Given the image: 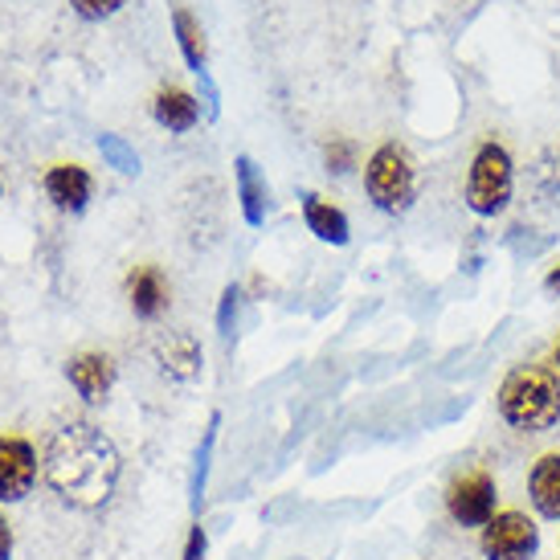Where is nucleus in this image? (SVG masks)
Wrapping results in <instances>:
<instances>
[{"mask_svg":"<svg viewBox=\"0 0 560 560\" xmlns=\"http://www.w3.org/2000/svg\"><path fill=\"white\" fill-rule=\"evenodd\" d=\"M42 475L49 491L70 503L74 512H98L107 508L119 475H124V454L110 442L107 430H98L86 418H70L58 425L42 454Z\"/></svg>","mask_w":560,"mask_h":560,"instance_id":"obj_1","label":"nucleus"},{"mask_svg":"<svg viewBox=\"0 0 560 560\" xmlns=\"http://www.w3.org/2000/svg\"><path fill=\"white\" fill-rule=\"evenodd\" d=\"M237 312H242V287H237V282H230V287L221 291V303H218V331H221V336H234Z\"/></svg>","mask_w":560,"mask_h":560,"instance_id":"obj_20","label":"nucleus"},{"mask_svg":"<svg viewBox=\"0 0 560 560\" xmlns=\"http://www.w3.org/2000/svg\"><path fill=\"white\" fill-rule=\"evenodd\" d=\"M0 560H13V524L0 508Z\"/></svg>","mask_w":560,"mask_h":560,"instance_id":"obj_23","label":"nucleus"},{"mask_svg":"<svg viewBox=\"0 0 560 560\" xmlns=\"http://www.w3.org/2000/svg\"><path fill=\"white\" fill-rule=\"evenodd\" d=\"M127 303H131L136 319L156 324L172 303V287H168V279H164V270H160V266H136V270L127 275Z\"/></svg>","mask_w":560,"mask_h":560,"instance_id":"obj_12","label":"nucleus"},{"mask_svg":"<svg viewBox=\"0 0 560 560\" xmlns=\"http://www.w3.org/2000/svg\"><path fill=\"white\" fill-rule=\"evenodd\" d=\"M218 430H221V413H213L209 425H205L201 446H197V458H192V479H188V503H192V512H201L205 503V487H209V470H213V451H218Z\"/></svg>","mask_w":560,"mask_h":560,"instance_id":"obj_17","label":"nucleus"},{"mask_svg":"<svg viewBox=\"0 0 560 560\" xmlns=\"http://www.w3.org/2000/svg\"><path fill=\"white\" fill-rule=\"evenodd\" d=\"M98 152H103V160H107L115 172H124V176H136L140 172V156H136V148L127 140H119V136H110V131H103L98 136Z\"/></svg>","mask_w":560,"mask_h":560,"instance_id":"obj_18","label":"nucleus"},{"mask_svg":"<svg viewBox=\"0 0 560 560\" xmlns=\"http://www.w3.org/2000/svg\"><path fill=\"white\" fill-rule=\"evenodd\" d=\"M234 185H237V205H242V221L246 225H266V209H270V188H266L262 168L254 164V156L234 160Z\"/></svg>","mask_w":560,"mask_h":560,"instance_id":"obj_13","label":"nucleus"},{"mask_svg":"<svg viewBox=\"0 0 560 560\" xmlns=\"http://www.w3.org/2000/svg\"><path fill=\"white\" fill-rule=\"evenodd\" d=\"M299 205H303V225L319 242H327V246H348L352 242V225H348V213H343L340 205L324 201L319 192H303Z\"/></svg>","mask_w":560,"mask_h":560,"instance_id":"obj_14","label":"nucleus"},{"mask_svg":"<svg viewBox=\"0 0 560 560\" xmlns=\"http://www.w3.org/2000/svg\"><path fill=\"white\" fill-rule=\"evenodd\" d=\"M42 188H46V201L62 213H82L94 197V176L82 164H54L42 176Z\"/></svg>","mask_w":560,"mask_h":560,"instance_id":"obj_10","label":"nucleus"},{"mask_svg":"<svg viewBox=\"0 0 560 560\" xmlns=\"http://www.w3.org/2000/svg\"><path fill=\"white\" fill-rule=\"evenodd\" d=\"M70 4H74V13L82 21H107V16H115L124 9L127 0H70Z\"/></svg>","mask_w":560,"mask_h":560,"instance_id":"obj_21","label":"nucleus"},{"mask_svg":"<svg viewBox=\"0 0 560 560\" xmlns=\"http://www.w3.org/2000/svg\"><path fill=\"white\" fill-rule=\"evenodd\" d=\"M515 192V164L512 152L499 140H482L470 156L467 185H463V201L475 218H499L508 213Z\"/></svg>","mask_w":560,"mask_h":560,"instance_id":"obj_4","label":"nucleus"},{"mask_svg":"<svg viewBox=\"0 0 560 560\" xmlns=\"http://www.w3.org/2000/svg\"><path fill=\"white\" fill-rule=\"evenodd\" d=\"M482 560H536L540 552V520L520 508H499L479 528Z\"/></svg>","mask_w":560,"mask_h":560,"instance_id":"obj_6","label":"nucleus"},{"mask_svg":"<svg viewBox=\"0 0 560 560\" xmlns=\"http://www.w3.org/2000/svg\"><path fill=\"white\" fill-rule=\"evenodd\" d=\"M442 503H446V515H451L454 528L479 532L491 515L499 512V482L487 467H467L458 470L446 491H442Z\"/></svg>","mask_w":560,"mask_h":560,"instance_id":"obj_5","label":"nucleus"},{"mask_svg":"<svg viewBox=\"0 0 560 560\" xmlns=\"http://www.w3.org/2000/svg\"><path fill=\"white\" fill-rule=\"evenodd\" d=\"M545 291H552V295H560V266H552L545 275Z\"/></svg>","mask_w":560,"mask_h":560,"instance_id":"obj_24","label":"nucleus"},{"mask_svg":"<svg viewBox=\"0 0 560 560\" xmlns=\"http://www.w3.org/2000/svg\"><path fill=\"white\" fill-rule=\"evenodd\" d=\"M0 197H4V180H0Z\"/></svg>","mask_w":560,"mask_h":560,"instance_id":"obj_26","label":"nucleus"},{"mask_svg":"<svg viewBox=\"0 0 560 560\" xmlns=\"http://www.w3.org/2000/svg\"><path fill=\"white\" fill-rule=\"evenodd\" d=\"M205 557H209V532H205L201 520H192L185 536V548H180V560H205Z\"/></svg>","mask_w":560,"mask_h":560,"instance_id":"obj_22","label":"nucleus"},{"mask_svg":"<svg viewBox=\"0 0 560 560\" xmlns=\"http://www.w3.org/2000/svg\"><path fill=\"white\" fill-rule=\"evenodd\" d=\"M172 30H176V46L185 54L188 70H192V74H205V70H209V49H205L201 21L176 4V9H172Z\"/></svg>","mask_w":560,"mask_h":560,"instance_id":"obj_16","label":"nucleus"},{"mask_svg":"<svg viewBox=\"0 0 560 560\" xmlns=\"http://www.w3.org/2000/svg\"><path fill=\"white\" fill-rule=\"evenodd\" d=\"M42 475V454L25 434H0V508L33 495Z\"/></svg>","mask_w":560,"mask_h":560,"instance_id":"obj_7","label":"nucleus"},{"mask_svg":"<svg viewBox=\"0 0 560 560\" xmlns=\"http://www.w3.org/2000/svg\"><path fill=\"white\" fill-rule=\"evenodd\" d=\"M548 364H552V369L560 373V336H557V343H552V357H548Z\"/></svg>","mask_w":560,"mask_h":560,"instance_id":"obj_25","label":"nucleus"},{"mask_svg":"<svg viewBox=\"0 0 560 560\" xmlns=\"http://www.w3.org/2000/svg\"><path fill=\"white\" fill-rule=\"evenodd\" d=\"M324 164L331 176H348V172L360 164V148L357 140H348V136H331L324 148Z\"/></svg>","mask_w":560,"mask_h":560,"instance_id":"obj_19","label":"nucleus"},{"mask_svg":"<svg viewBox=\"0 0 560 560\" xmlns=\"http://www.w3.org/2000/svg\"><path fill=\"white\" fill-rule=\"evenodd\" d=\"M364 192L389 218L409 213V205L418 201V164H413L405 143H376L373 156L364 160Z\"/></svg>","mask_w":560,"mask_h":560,"instance_id":"obj_3","label":"nucleus"},{"mask_svg":"<svg viewBox=\"0 0 560 560\" xmlns=\"http://www.w3.org/2000/svg\"><path fill=\"white\" fill-rule=\"evenodd\" d=\"M152 357H156L160 373L176 381V385H192L205 369V352L201 340L192 331H164L156 343H152Z\"/></svg>","mask_w":560,"mask_h":560,"instance_id":"obj_9","label":"nucleus"},{"mask_svg":"<svg viewBox=\"0 0 560 560\" xmlns=\"http://www.w3.org/2000/svg\"><path fill=\"white\" fill-rule=\"evenodd\" d=\"M528 503L532 515L545 524H560V451H545L528 467Z\"/></svg>","mask_w":560,"mask_h":560,"instance_id":"obj_11","label":"nucleus"},{"mask_svg":"<svg viewBox=\"0 0 560 560\" xmlns=\"http://www.w3.org/2000/svg\"><path fill=\"white\" fill-rule=\"evenodd\" d=\"M66 381L86 405H103L119 385V364L110 352H79L66 360Z\"/></svg>","mask_w":560,"mask_h":560,"instance_id":"obj_8","label":"nucleus"},{"mask_svg":"<svg viewBox=\"0 0 560 560\" xmlns=\"http://www.w3.org/2000/svg\"><path fill=\"white\" fill-rule=\"evenodd\" d=\"M152 119L172 136H185L201 124V103H197V94L180 91V86H164L152 98Z\"/></svg>","mask_w":560,"mask_h":560,"instance_id":"obj_15","label":"nucleus"},{"mask_svg":"<svg viewBox=\"0 0 560 560\" xmlns=\"http://www.w3.org/2000/svg\"><path fill=\"white\" fill-rule=\"evenodd\" d=\"M495 409L515 434H548L560 425V373L552 364H515L499 381Z\"/></svg>","mask_w":560,"mask_h":560,"instance_id":"obj_2","label":"nucleus"}]
</instances>
